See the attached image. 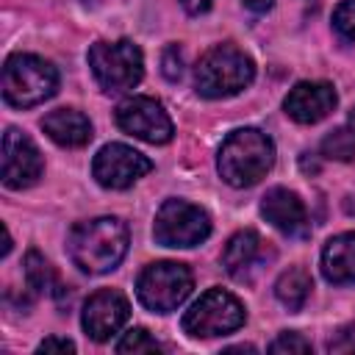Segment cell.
<instances>
[{
	"label": "cell",
	"instance_id": "1",
	"mask_svg": "<svg viewBox=\"0 0 355 355\" xmlns=\"http://www.w3.org/2000/svg\"><path fill=\"white\" fill-rule=\"evenodd\" d=\"M128 241V225L119 216H97L83 219L69 230L67 252L80 272L105 275L122 263Z\"/></svg>",
	"mask_w": 355,
	"mask_h": 355
},
{
	"label": "cell",
	"instance_id": "2",
	"mask_svg": "<svg viewBox=\"0 0 355 355\" xmlns=\"http://www.w3.org/2000/svg\"><path fill=\"white\" fill-rule=\"evenodd\" d=\"M272 164H275V144L258 128H239L227 133L216 155V169L222 180L233 189L255 186L261 178H266Z\"/></svg>",
	"mask_w": 355,
	"mask_h": 355
},
{
	"label": "cell",
	"instance_id": "3",
	"mask_svg": "<svg viewBox=\"0 0 355 355\" xmlns=\"http://www.w3.org/2000/svg\"><path fill=\"white\" fill-rule=\"evenodd\" d=\"M252 78H255L252 58L230 42L214 44L208 53H202V58L194 67V89L208 100L239 94L252 83Z\"/></svg>",
	"mask_w": 355,
	"mask_h": 355
},
{
	"label": "cell",
	"instance_id": "4",
	"mask_svg": "<svg viewBox=\"0 0 355 355\" xmlns=\"http://www.w3.org/2000/svg\"><path fill=\"white\" fill-rule=\"evenodd\" d=\"M58 89V72L33 53H14L3 64V97L14 108H33Z\"/></svg>",
	"mask_w": 355,
	"mask_h": 355
},
{
	"label": "cell",
	"instance_id": "5",
	"mask_svg": "<svg viewBox=\"0 0 355 355\" xmlns=\"http://www.w3.org/2000/svg\"><path fill=\"white\" fill-rule=\"evenodd\" d=\"M89 67L103 92H128L144 75V55L130 39L94 42L89 47Z\"/></svg>",
	"mask_w": 355,
	"mask_h": 355
},
{
	"label": "cell",
	"instance_id": "6",
	"mask_svg": "<svg viewBox=\"0 0 355 355\" xmlns=\"http://www.w3.org/2000/svg\"><path fill=\"white\" fill-rule=\"evenodd\" d=\"M194 277L186 263L178 261H155L144 266L136 280V297L147 311L169 313L191 294Z\"/></svg>",
	"mask_w": 355,
	"mask_h": 355
},
{
	"label": "cell",
	"instance_id": "7",
	"mask_svg": "<svg viewBox=\"0 0 355 355\" xmlns=\"http://www.w3.org/2000/svg\"><path fill=\"white\" fill-rule=\"evenodd\" d=\"M244 305L225 288H208L191 308L183 313V330L191 338H214L227 336L244 324Z\"/></svg>",
	"mask_w": 355,
	"mask_h": 355
},
{
	"label": "cell",
	"instance_id": "8",
	"mask_svg": "<svg viewBox=\"0 0 355 355\" xmlns=\"http://www.w3.org/2000/svg\"><path fill=\"white\" fill-rule=\"evenodd\" d=\"M153 236L161 247H194L211 236V216L194 202L164 200L155 214Z\"/></svg>",
	"mask_w": 355,
	"mask_h": 355
},
{
	"label": "cell",
	"instance_id": "9",
	"mask_svg": "<svg viewBox=\"0 0 355 355\" xmlns=\"http://www.w3.org/2000/svg\"><path fill=\"white\" fill-rule=\"evenodd\" d=\"M116 125L133 136L141 139L147 144H166L175 133L169 114L164 111V105L155 97H128L116 105Z\"/></svg>",
	"mask_w": 355,
	"mask_h": 355
},
{
	"label": "cell",
	"instance_id": "10",
	"mask_svg": "<svg viewBox=\"0 0 355 355\" xmlns=\"http://www.w3.org/2000/svg\"><path fill=\"white\" fill-rule=\"evenodd\" d=\"M153 169V161L128 144H105L92 161V175L103 189H128Z\"/></svg>",
	"mask_w": 355,
	"mask_h": 355
},
{
	"label": "cell",
	"instance_id": "11",
	"mask_svg": "<svg viewBox=\"0 0 355 355\" xmlns=\"http://www.w3.org/2000/svg\"><path fill=\"white\" fill-rule=\"evenodd\" d=\"M42 153L17 128L3 133V183L8 189H28L42 178Z\"/></svg>",
	"mask_w": 355,
	"mask_h": 355
},
{
	"label": "cell",
	"instance_id": "12",
	"mask_svg": "<svg viewBox=\"0 0 355 355\" xmlns=\"http://www.w3.org/2000/svg\"><path fill=\"white\" fill-rule=\"evenodd\" d=\"M130 316V302L116 288H100L94 291L80 313V324L92 341H108Z\"/></svg>",
	"mask_w": 355,
	"mask_h": 355
},
{
	"label": "cell",
	"instance_id": "13",
	"mask_svg": "<svg viewBox=\"0 0 355 355\" xmlns=\"http://www.w3.org/2000/svg\"><path fill=\"white\" fill-rule=\"evenodd\" d=\"M338 103L336 86L327 80H300L294 89H288L283 108L286 114L300 125H316L322 122Z\"/></svg>",
	"mask_w": 355,
	"mask_h": 355
},
{
	"label": "cell",
	"instance_id": "14",
	"mask_svg": "<svg viewBox=\"0 0 355 355\" xmlns=\"http://www.w3.org/2000/svg\"><path fill=\"white\" fill-rule=\"evenodd\" d=\"M261 216L286 236H308V211L302 200L283 186H275L263 194Z\"/></svg>",
	"mask_w": 355,
	"mask_h": 355
},
{
	"label": "cell",
	"instance_id": "15",
	"mask_svg": "<svg viewBox=\"0 0 355 355\" xmlns=\"http://www.w3.org/2000/svg\"><path fill=\"white\" fill-rule=\"evenodd\" d=\"M42 130L58 147H83L92 141V122L78 108H55L42 119Z\"/></svg>",
	"mask_w": 355,
	"mask_h": 355
},
{
	"label": "cell",
	"instance_id": "16",
	"mask_svg": "<svg viewBox=\"0 0 355 355\" xmlns=\"http://www.w3.org/2000/svg\"><path fill=\"white\" fill-rule=\"evenodd\" d=\"M322 275L333 286L355 283V233H338L324 244Z\"/></svg>",
	"mask_w": 355,
	"mask_h": 355
},
{
	"label": "cell",
	"instance_id": "17",
	"mask_svg": "<svg viewBox=\"0 0 355 355\" xmlns=\"http://www.w3.org/2000/svg\"><path fill=\"white\" fill-rule=\"evenodd\" d=\"M263 258V241L255 230H239L227 239L225 250H222V266L227 269V275H233L236 280H244L255 263Z\"/></svg>",
	"mask_w": 355,
	"mask_h": 355
},
{
	"label": "cell",
	"instance_id": "18",
	"mask_svg": "<svg viewBox=\"0 0 355 355\" xmlns=\"http://www.w3.org/2000/svg\"><path fill=\"white\" fill-rule=\"evenodd\" d=\"M311 288H313V280L311 275L302 269V266H288L277 283H275V297L288 308V311H300L308 297H311Z\"/></svg>",
	"mask_w": 355,
	"mask_h": 355
},
{
	"label": "cell",
	"instance_id": "19",
	"mask_svg": "<svg viewBox=\"0 0 355 355\" xmlns=\"http://www.w3.org/2000/svg\"><path fill=\"white\" fill-rule=\"evenodd\" d=\"M25 280H28V288L33 294H44L50 291V286L55 283V275H53V266L47 263V258L36 250H31L25 255Z\"/></svg>",
	"mask_w": 355,
	"mask_h": 355
},
{
	"label": "cell",
	"instance_id": "20",
	"mask_svg": "<svg viewBox=\"0 0 355 355\" xmlns=\"http://www.w3.org/2000/svg\"><path fill=\"white\" fill-rule=\"evenodd\" d=\"M322 155L330 161H352L355 158V133L349 128H336L322 139Z\"/></svg>",
	"mask_w": 355,
	"mask_h": 355
},
{
	"label": "cell",
	"instance_id": "21",
	"mask_svg": "<svg viewBox=\"0 0 355 355\" xmlns=\"http://www.w3.org/2000/svg\"><path fill=\"white\" fill-rule=\"evenodd\" d=\"M158 349L161 344L144 327H130L116 344V352H158Z\"/></svg>",
	"mask_w": 355,
	"mask_h": 355
},
{
	"label": "cell",
	"instance_id": "22",
	"mask_svg": "<svg viewBox=\"0 0 355 355\" xmlns=\"http://www.w3.org/2000/svg\"><path fill=\"white\" fill-rule=\"evenodd\" d=\"M333 28L344 42L355 39V0H341L333 11Z\"/></svg>",
	"mask_w": 355,
	"mask_h": 355
},
{
	"label": "cell",
	"instance_id": "23",
	"mask_svg": "<svg viewBox=\"0 0 355 355\" xmlns=\"http://www.w3.org/2000/svg\"><path fill=\"white\" fill-rule=\"evenodd\" d=\"M269 352L275 355H291V352H311V341H305L300 333H280L272 344H269Z\"/></svg>",
	"mask_w": 355,
	"mask_h": 355
},
{
	"label": "cell",
	"instance_id": "24",
	"mask_svg": "<svg viewBox=\"0 0 355 355\" xmlns=\"http://www.w3.org/2000/svg\"><path fill=\"white\" fill-rule=\"evenodd\" d=\"M161 72L169 83H178L180 75H183V55L178 50V44H169L164 53H161Z\"/></svg>",
	"mask_w": 355,
	"mask_h": 355
},
{
	"label": "cell",
	"instance_id": "25",
	"mask_svg": "<svg viewBox=\"0 0 355 355\" xmlns=\"http://www.w3.org/2000/svg\"><path fill=\"white\" fill-rule=\"evenodd\" d=\"M330 352H355V324L341 327L330 341H327Z\"/></svg>",
	"mask_w": 355,
	"mask_h": 355
},
{
	"label": "cell",
	"instance_id": "26",
	"mask_svg": "<svg viewBox=\"0 0 355 355\" xmlns=\"http://www.w3.org/2000/svg\"><path fill=\"white\" fill-rule=\"evenodd\" d=\"M36 349H39V352H75V344H72L69 338H55V336H50V338H44Z\"/></svg>",
	"mask_w": 355,
	"mask_h": 355
},
{
	"label": "cell",
	"instance_id": "27",
	"mask_svg": "<svg viewBox=\"0 0 355 355\" xmlns=\"http://www.w3.org/2000/svg\"><path fill=\"white\" fill-rule=\"evenodd\" d=\"M178 3H180L183 11H189V14H205L214 0H178Z\"/></svg>",
	"mask_w": 355,
	"mask_h": 355
},
{
	"label": "cell",
	"instance_id": "28",
	"mask_svg": "<svg viewBox=\"0 0 355 355\" xmlns=\"http://www.w3.org/2000/svg\"><path fill=\"white\" fill-rule=\"evenodd\" d=\"M250 11H255V14H266L272 6H275V0H241Z\"/></svg>",
	"mask_w": 355,
	"mask_h": 355
},
{
	"label": "cell",
	"instance_id": "29",
	"mask_svg": "<svg viewBox=\"0 0 355 355\" xmlns=\"http://www.w3.org/2000/svg\"><path fill=\"white\" fill-rule=\"evenodd\" d=\"M225 352H255V347H250V344H239V347H227Z\"/></svg>",
	"mask_w": 355,
	"mask_h": 355
},
{
	"label": "cell",
	"instance_id": "30",
	"mask_svg": "<svg viewBox=\"0 0 355 355\" xmlns=\"http://www.w3.org/2000/svg\"><path fill=\"white\" fill-rule=\"evenodd\" d=\"M349 130H352V133H355V108H352V111H349Z\"/></svg>",
	"mask_w": 355,
	"mask_h": 355
}]
</instances>
